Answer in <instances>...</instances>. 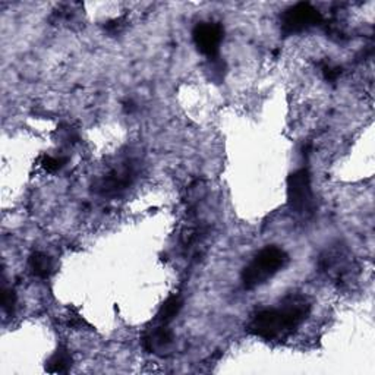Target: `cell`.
Instances as JSON below:
<instances>
[{
    "label": "cell",
    "instance_id": "13",
    "mask_svg": "<svg viewBox=\"0 0 375 375\" xmlns=\"http://www.w3.org/2000/svg\"><path fill=\"white\" fill-rule=\"evenodd\" d=\"M323 74H324V78L327 79V81L334 83V81H337V78L340 76V74H342V67L332 66V65H324L323 66Z\"/></svg>",
    "mask_w": 375,
    "mask_h": 375
},
{
    "label": "cell",
    "instance_id": "2",
    "mask_svg": "<svg viewBox=\"0 0 375 375\" xmlns=\"http://www.w3.org/2000/svg\"><path fill=\"white\" fill-rule=\"evenodd\" d=\"M289 257L277 246H267L259 251L242 272L245 289L251 290L267 283L272 276L288 264Z\"/></svg>",
    "mask_w": 375,
    "mask_h": 375
},
{
    "label": "cell",
    "instance_id": "1",
    "mask_svg": "<svg viewBox=\"0 0 375 375\" xmlns=\"http://www.w3.org/2000/svg\"><path fill=\"white\" fill-rule=\"evenodd\" d=\"M311 303L302 294H290L277 308L257 312L248 323V332L264 340L289 337L308 318Z\"/></svg>",
    "mask_w": 375,
    "mask_h": 375
},
{
    "label": "cell",
    "instance_id": "6",
    "mask_svg": "<svg viewBox=\"0 0 375 375\" xmlns=\"http://www.w3.org/2000/svg\"><path fill=\"white\" fill-rule=\"evenodd\" d=\"M172 342H173L172 332L169 330L166 324H160L158 327H156L154 330L145 334L142 345L149 352H154V354H157V352L166 350L170 345H172Z\"/></svg>",
    "mask_w": 375,
    "mask_h": 375
},
{
    "label": "cell",
    "instance_id": "7",
    "mask_svg": "<svg viewBox=\"0 0 375 375\" xmlns=\"http://www.w3.org/2000/svg\"><path fill=\"white\" fill-rule=\"evenodd\" d=\"M131 184V172L128 169L119 170V172H111L98 182V191L105 195L118 194L122 189Z\"/></svg>",
    "mask_w": 375,
    "mask_h": 375
},
{
    "label": "cell",
    "instance_id": "9",
    "mask_svg": "<svg viewBox=\"0 0 375 375\" xmlns=\"http://www.w3.org/2000/svg\"><path fill=\"white\" fill-rule=\"evenodd\" d=\"M72 365V356L69 354V350L65 347H59L54 352V355L49 359L47 362V372L50 374H62L66 372Z\"/></svg>",
    "mask_w": 375,
    "mask_h": 375
},
{
    "label": "cell",
    "instance_id": "11",
    "mask_svg": "<svg viewBox=\"0 0 375 375\" xmlns=\"http://www.w3.org/2000/svg\"><path fill=\"white\" fill-rule=\"evenodd\" d=\"M2 308L6 315H14L17 308V293L12 289H3V298H2Z\"/></svg>",
    "mask_w": 375,
    "mask_h": 375
},
{
    "label": "cell",
    "instance_id": "8",
    "mask_svg": "<svg viewBox=\"0 0 375 375\" xmlns=\"http://www.w3.org/2000/svg\"><path fill=\"white\" fill-rule=\"evenodd\" d=\"M30 268L32 271V275L39 277V279H47L50 277L52 271H53V263L52 258L49 255H45L44 253H34L30 257Z\"/></svg>",
    "mask_w": 375,
    "mask_h": 375
},
{
    "label": "cell",
    "instance_id": "12",
    "mask_svg": "<svg viewBox=\"0 0 375 375\" xmlns=\"http://www.w3.org/2000/svg\"><path fill=\"white\" fill-rule=\"evenodd\" d=\"M65 158H58V157H52V156H45L41 160V167L45 170V172H58L65 164Z\"/></svg>",
    "mask_w": 375,
    "mask_h": 375
},
{
    "label": "cell",
    "instance_id": "5",
    "mask_svg": "<svg viewBox=\"0 0 375 375\" xmlns=\"http://www.w3.org/2000/svg\"><path fill=\"white\" fill-rule=\"evenodd\" d=\"M192 39L197 45V49L207 56L208 59L215 61L219 56V49L223 40V28L214 22H201L192 32Z\"/></svg>",
    "mask_w": 375,
    "mask_h": 375
},
{
    "label": "cell",
    "instance_id": "3",
    "mask_svg": "<svg viewBox=\"0 0 375 375\" xmlns=\"http://www.w3.org/2000/svg\"><path fill=\"white\" fill-rule=\"evenodd\" d=\"M288 202L297 214H311L314 211V194L308 169H301L288 179Z\"/></svg>",
    "mask_w": 375,
    "mask_h": 375
},
{
    "label": "cell",
    "instance_id": "10",
    "mask_svg": "<svg viewBox=\"0 0 375 375\" xmlns=\"http://www.w3.org/2000/svg\"><path fill=\"white\" fill-rule=\"evenodd\" d=\"M182 310V299L178 294H173V297H170L163 305L162 308L158 310L157 314V320L160 324H169L170 321H173L176 315L180 312Z\"/></svg>",
    "mask_w": 375,
    "mask_h": 375
},
{
    "label": "cell",
    "instance_id": "4",
    "mask_svg": "<svg viewBox=\"0 0 375 375\" xmlns=\"http://www.w3.org/2000/svg\"><path fill=\"white\" fill-rule=\"evenodd\" d=\"M323 17L320 10L314 8L311 3H297L289 8L281 17V31L292 36V34L302 32L310 30L318 24H321Z\"/></svg>",
    "mask_w": 375,
    "mask_h": 375
}]
</instances>
